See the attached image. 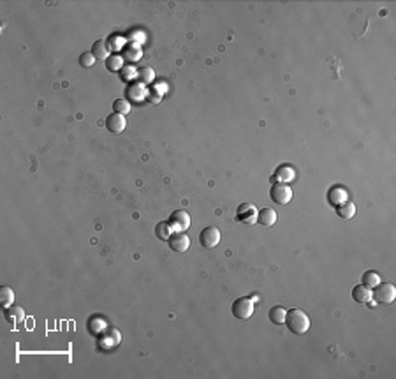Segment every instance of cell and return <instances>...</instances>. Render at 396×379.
Instances as JSON below:
<instances>
[{"label":"cell","mask_w":396,"mask_h":379,"mask_svg":"<svg viewBox=\"0 0 396 379\" xmlns=\"http://www.w3.org/2000/svg\"><path fill=\"white\" fill-rule=\"evenodd\" d=\"M4 317H6V321L11 324V327L16 328L25 321L26 316H25L23 307H20V305H11V307H7L6 311H4Z\"/></svg>","instance_id":"cell-10"},{"label":"cell","mask_w":396,"mask_h":379,"mask_svg":"<svg viewBox=\"0 0 396 379\" xmlns=\"http://www.w3.org/2000/svg\"><path fill=\"white\" fill-rule=\"evenodd\" d=\"M137 76H139V83H141V85H150V83L155 79V72H153V69L148 67V66L141 67L139 71H137Z\"/></svg>","instance_id":"cell-24"},{"label":"cell","mask_w":396,"mask_h":379,"mask_svg":"<svg viewBox=\"0 0 396 379\" xmlns=\"http://www.w3.org/2000/svg\"><path fill=\"white\" fill-rule=\"evenodd\" d=\"M134 76H136V69H134V67L124 66V69L120 71V78L124 79V82H130Z\"/></svg>","instance_id":"cell-29"},{"label":"cell","mask_w":396,"mask_h":379,"mask_svg":"<svg viewBox=\"0 0 396 379\" xmlns=\"http://www.w3.org/2000/svg\"><path fill=\"white\" fill-rule=\"evenodd\" d=\"M106 321L102 319L101 316H92L90 319H88V323H87V328H88V332H90L92 335H95V337H99L101 334H104L106 332Z\"/></svg>","instance_id":"cell-17"},{"label":"cell","mask_w":396,"mask_h":379,"mask_svg":"<svg viewBox=\"0 0 396 379\" xmlns=\"http://www.w3.org/2000/svg\"><path fill=\"white\" fill-rule=\"evenodd\" d=\"M361 284L366 286V288H370V289H374L377 284H380V275L374 270L364 272L363 277H361Z\"/></svg>","instance_id":"cell-23"},{"label":"cell","mask_w":396,"mask_h":379,"mask_svg":"<svg viewBox=\"0 0 396 379\" xmlns=\"http://www.w3.org/2000/svg\"><path fill=\"white\" fill-rule=\"evenodd\" d=\"M253 309H256V304L252 302V298H236L231 307V312L236 319H250L252 314H253Z\"/></svg>","instance_id":"cell-3"},{"label":"cell","mask_w":396,"mask_h":379,"mask_svg":"<svg viewBox=\"0 0 396 379\" xmlns=\"http://www.w3.org/2000/svg\"><path fill=\"white\" fill-rule=\"evenodd\" d=\"M109 53H111V48L106 39L95 41L94 46H92V55L95 57V60H107L111 57Z\"/></svg>","instance_id":"cell-14"},{"label":"cell","mask_w":396,"mask_h":379,"mask_svg":"<svg viewBox=\"0 0 396 379\" xmlns=\"http://www.w3.org/2000/svg\"><path fill=\"white\" fill-rule=\"evenodd\" d=\"M79 64H81L83 67H92L95 64V57L90 53H81V57H79Z\"/></svg>","instance_id":"cell-28"},{"label":"cell","mask_w":396,"mask_h":379,"mask_svg":"<svg viewBox=\"0 0 396 379\" xmlns=\"http://www.w3.org/2000/svg\"><path fill=\"white\" fill-rule=\"evenodd\" d=\"M124 59L129 62H137L141 59V49L137 46H130V48L124 49Z\"/></svg>","instance_id":"cell-27"},{"label":"cell","mask_w":396,"mask_h":379,"mask_svg":"<svg viewBox=\"0 0 396 379\" xmlns=\"http://www.w3.org/2000/svg\"><path fill=\"white\" fill-rule=\"evenodd\" d=\"M294 178H296V171L289 164H280L275 173H273V182L287 183V182H292Z\"/></svg>","instance_id":"cell-13"},{"label":"cell","mask_w":396,"mask_h":379,"mask_svg":"<svg viewBox=\"0 0 396 379\" xmlns=\"http://www.w3.org/2000/svg\"><path fill=\"white\" fill-rule=\"evenodd\" d=\"M106 67H107V71H111V72H120L122 69H124V66H122V57L120 55H111L109 59L106 60Z\"/></svg>","instance_id":"cell-25"},{"label":"cell","mask_w":396,"mask_h":379,"mask_svg":"<svg viewBox=\"0 0 396 379\" xmlns=\"http://www.w3.org/2000/svg\"><path fill=\"white\" fill-rule=\"evenodd\" d=\"M167 223L171 224V228L175 229V231L185 233L187 229L190 228V215H188L185 210H175V212L171 213V217H169Z\"/></svg>","instance_id":"cell-7"},{"label":"cell","mask_w":396,"mask_h":379,"mask_svg":"<svg viewBox=\"0 0 396 379\" xmlns=\"http://www.w3.org/2000/svg\"><path fill=\"white\" fill-rule=\"evenodd\" d=\"M122 342V335L120 332L117 330V328H113V330H107L104 332V334L99 335V347L101 349H113V347H117L118 344Z\"/></svg>","instance_id":"cell-8"},{"label":"cell","mask_w":396,"mask_h":379,"mask_svg":"<svg viewBox=\"0 0 396 379\" xmlns=\"http://www.w3.org/2000/svg\"><path fill=\"white\" fill-rule=\"evenodd\" d=\"M130 108H132V104H130L129 101H125V99H117V101L113 102L115 113H120V115H124V117L130 112Z\"/></svg>","instance_id":"cell-26"},{"label":"cell","mask_w":396,"mask_h":379,"mask_svg":"<svg viewBox=\"0 0 396 379\" xmlns=\"http://www.w3.org/2000/svg\"><path fill=\"white\" fill-rule=\"evenodd\" d=\"M310 317L301 309H289L286 314V327L296 335H305L310 330Z\"/></svg>","instance_id":"cell-1"},{"label":"cell","mask_w":396,"mask_h":379,"mask_svg":"<svg viewBox=\"0 0 396 379\" xmlns=\"http://www.w3.org/2000/svg\"><path fill=\"white\" fill-rule=\"evenodd\" d=\"M352 298H354L356 304H363V305L370 304L372 302V289L366 288V286H363V284H357L352 288Z\"/></svg>","instance_id":"cell-15"},{"label":"cell","mask_w":396,"mask_h":379,"mask_svg":"<svg viewBox=\"0 0 396 379\" xmlns=\"http://www.w3.org/2000/svg\"><path fill=\"white\" fill-rule=\"evenodd\" d=\"M145 90H143V85L141 83H136V85H130L127 89V97H129V102H141L145 99Z\"/></svg>","instance_id":"cell-19"},{"label":"cell","mask_w":396,"mask_h":379,"mask_svg":"<svg viewBox=\"0 0 396 379\" xmlns=\"http://www.w3.org/2000/svg\"><path fill=\"white\" fill-rule=\"evenodd\" d=\"M396 298V288L391 282H380L372 291V300L377 304H393Z\"/></svg>","instance_id":"cell-2"},{"label":"cell","mask_w":396,"mask_h":379,"mask_svg":"<svg viewBox=\"0 0 396 379\" xmlns=\"http://www.w3.org/2000/svg\"><path fill=\"white\" fill-rule=\"evenodd\" d=\"M14 300H16V294H14L13 288L2 286V288H0V305H2L4 309H7L14 304Z\"/></svg>","instance_id":"cell-20"},{"label":"cell","mask_w":396,"mask_h":379,"mask_svg":"<svg viewBox=\"0 0 396 379\" xmlns=\"http://www.w3.org/2000/svg\"><path fill=\"white\" fill-rule=\"evenodd\" d=\"M199 243L205 249H215L220 243V231L215 226H208L199 233Z\"/></svg>","instance_id":"cell-5"},{"label":"cell","mask_w":396,"mask_h":379,"mask_svg":"<svg viewBox=\"0 0 396 379\" xmlns=\"http://www.w3.org/2000/svg\"><path fill=\"white\" fill-rule=\"evenodd\" d=\"M167 242H169L171 251H175V252H185V251H188V247H190V238L182 231H175Z\"/></svg>","instance_id":"cell-12"},{"label":"cell","mask_w":396,"mask_h":379,"mask_svg":"<svg viewBox=\"0 0 396 379\" xmlns=\"http://www.w3.org/2000/svg\"><path fill=\"white\" fill-rule=\"evenodd\" d=\"M236 221L241 224H256L257 223V208L250 203H241L236 210Z\"/></svg>","instance_id":"cell-6"},{"label":"cell","mask_w":396,"mask_h":379,"mask_svg":"<svg viewBox=\"0 0 396 379\" xmlns=\"http://www.w3.org/2000/svg\"><path fill=\"white\" fill-rule=\"evenodd\" d=\"M270 198L273 203H276V205H289L292 200V189L287 185V183L275 182L270 187Z\"/></svg>","instance_id":"cell-4"},{"label":"cell","mask_w":396,"mask_h":379,"mask_svg":"<svg viewBox=\"0 0 396 379\" xmlns=\"http://www.w3.org/2000/svg\"><path fill=\"white\" fill-rule=\"evenodd\" d=\"M326 200H328V203L333 206V208H336V206L344 205L345 201H349V193L345 187L333 185L331 189L328 191V194H326Z\"/></svg>","instance_id":"cell-9"},{"label":"cell","mask_w":396,"mask_h":379,"mask_svg":"<svg viewBox=\"0 0 396 379\" xmlns=\"http://www.w3.org/2000/svg\"><path fill=\"white\" fill-rule=\"evenodd\" d=\"M286 314H287L286 309L280 307V305H275V307L270 309V312H268V317H270V321L273 324H284V323H286Z\"/></svg>","instance_id":"cell-21"},{"label":"cell","mask_w":396,"mask_h":379,"mask_svg":"<svg viewBox=\"0 0 396 379\" xmlns=\"http://www.w3.org/2000/svg\"><path fill=\"white\" fill-rule=\"evenodd\" d=\"M173 233H175V229L171 228V224H169L167 221H162V223H159L155 226V236L159 240H169Z\"/></svg>","instance_id":"cell-22"},{"label":"cell","mask_w":396,"mask_h":379,"mask_svg":"<svg viewBox=\"0 0 396 379\" xmlns=\"http://www.w3.org/2000/svg\"><path fill=\"white\" fill-rule=\"evenodd\" d=\"M275 223H276V212L273 208H270V206H266V208L257 212V224L264 226V228H270V226H273Z\"/></svg>","instance_id":"cell-16"},{"label":"cell","mask_w":396,"mask_h":379,"mask_svg":"<svg viewBox=\"0 0 396 379\" xmlns=\"http://www.w3.org/2000/svg\"><path fill=\"white\" fill-rule=\"evenodd\" d=\"M336 215L345 221L352 219V217L356 215V205L352 201H345L344 205L336 206Z\"/></svg>","instance_id":"cell-18"},{"label":"cell","mask_w":396,"mask_h":379,"mask_svg":"<svg viewBox=\"0 0 396 379\" xmlns=\"http://www.w3.org/2000/svg\"><path fill=\"white\" fill-rule=\"evenodd\" d=\"M125 127H127V120H125L124 115L113 112L109 117L106 118V129L111 134H122L125 131Z\"/></svg>","instance_id":"cell-11"}]
</instances>
